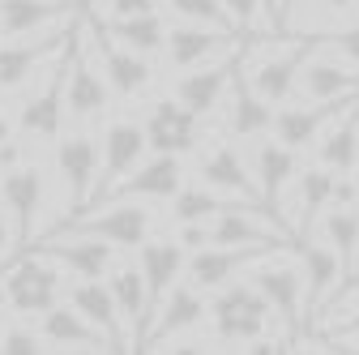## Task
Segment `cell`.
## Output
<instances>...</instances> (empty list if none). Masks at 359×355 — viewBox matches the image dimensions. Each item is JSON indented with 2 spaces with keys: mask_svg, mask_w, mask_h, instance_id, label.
<instances>
[{
  "mask_svg": "<svg viewBox=\"0 0 359 355\" xmlns=\"http://www.w3.org/2000/svg\"><path fill=\"white\" fill-rule=\"evenodd\" d=\"M269 321H274V308L269 300L252 287V283H227L214 300H210V326L214 338L227 347H248L257 338L269 334Z\"/></svg>",
  "mask_w": 359,
  "mask_h": 355,
  "instance_id": "6da1fadb",
  "label": "cell"
},
{
  "mask_svg": "<svg viewBox=\"0 0 359 355\" xmlns=\"http://www.w3.org/2000/svg\"><path fill=\"white\" fill-rule=\"evenodd\" d=\"M0 279H5V295L18 317H43L52 304H60V265L48 253L22 248V257L9 261Z\"/></svg>",
  "mask_w": 359,
  "mask_h": 355,
  "instance_id": "7a4b0ae2",
  "label": "cell"
},
{
  "mask_svg": "<svg viewBox=\"0 0 359 355\" xmlns=\"http://www.w3.org/2000/svg\"><path fill=\"white\" fill-rule=\"evenodd\" d=\"M317 52V39H295V43H269V48H257L252 60L244 65L248 81H252V91L269 103H287L295 91H299V73H304V60Z\"/></svg>",
  "mask_w": 359,
  "mask_h": 355,
  "instance_id": "3957f363",
  "label": "cell"
},
{
  "mask_svg": "<svg viewBox=\"0 0 359 355\" xmlns=\"http://www.w3.org/2000/svg\"><path fill=\"white\" fill-rule=\"evenodd\" d=\"M77 30H81V22L65 18V22H52V26H43V30L9 39L5 48H0V91H18L26 77H34V69H39L43 56H56V52L69 48V43L77 39Z\"/></svg>",
  "mask_w": 359,
  "mask_h": 355,
  "instance_id": "277c9868",
  "label": "cell"
},
{
  "mask_svg": "<svg viewBox=\"0 0 359 355\" xmlns=\"http://www.w3.org/2000/svg\"><path fill=\"white\" fill-rule=\"evenodd\" d=\"M150 227H154V214L146 206H137L133 197H124L120 206H95V214H77V218H65L56 232L65 236H99L116 248H142L150 240Z\"/></svg>",
  "mask_w": 359,
  "mask_h": 355,
  "instance_id": "5b68a950",
  "label": "cell"
},
{
  "mask_svg": "<svg viewBox=\"0 0 359 355\" xmlns=\"http://www.w3.org/2000/svg\"><path fill=\"white\" fill-rule=\"evenodd\" d=\"M257 291L269 300V308H274V317L287 326V342L299 347L304 338V326H308V313H304V270H295L291 261H274V257H265V265L252 274Z\"/></svg>",
  "mask_w": 359,
  "mask_h": 355,
  "instance_id": "8992f818",
  "label": "cell"
},
{
  "mask_svg": "<svg viewBox=\"0 0 359 355\" xmlns=\"http://www.w3.org/2000/svg\"><path fill=\"white\" fill-rule=\"evenodd\" d=\"M274 253H283V248H274V244H205V248L189 253L184 279L197 291H218V287H227L244 265L265 261V257H274Z\"/></svg>",
  "mask_w": 359,
  "mask_h": 355,
  "instance_id": "52a82bcc",
  "label": "cell"
},
{
  "mask_svg": "<svg viewBox=\"0 0 359 355\" xmlns=\"http://www.w3.org/2000/svg\"><path fill=\"white\" fill-rule=\"evenodd\" d=\"M90 39H95V48H99V60H103V73H107V86H111L116 99H137L154 81V69L146 65V56L124 48L99 18H90Z\"/></svg>",
  "mask_w": 359,
  "mask_h": 355,
  "instance_id": "ba28073f",
  "label": "cell"
},
{
  "mask_svg": "<svg viewBox=\"0 0 359 355\" xmlns=\"http://www.w3.org/2000/svg\"><path fill=\"white\" fill-rule=\"evenodd\" d=\"M86 30H77L73 48H69V81H65V107L73 120H99L111 103V86L107 73H99V65L90 60V52L81 48Z\"/></svg>",
  "mask_w": 359,
  "mask_h": 355,
  "instance_id": "9c48e42d",
  "label": "cell"
},
{
  "mask_svg": "<svg viewBox=\"0 0 359 355\" xmlns=\"http://www.w3.org/2000/svg\"><path fill=\"white\" fill-rule=\"evenodd\" d=\"M99 171H103V159H99L95 138L73 133V138L56 142V175H60V185L69 193V210H81L86 201H95Z\"/></svg>",
  "mask_w": 359,
  "mask_h": 355,
  "instance_id": "30bf717a",
  "label": "cell"
},
{
  "mask_svg": "<svg viewBox=\"0 0 359 355\" xmlns=\"http://www.w3.org/2000/svg\"><path fill=\"white\" fill-rule=\"evenodd\" d=\"M355 99H359V95H342V99H308V107H304V103H299V107H283V112H274V138L299 154V150H308V146H317L321 133H325Z\"/></svg>",
  "mask_w": 359,
  "mask_h": 355,
  "instance_id": "8fae6325",
  "label": "cell"
},
{
  "mask_svg": "<svg viewBox=\"0 0 359 355\" xmlns=\"http://www.w3.org/2000/svg\"><path fill=\"white\" fill-rule=\"evenodd\" d=\"M240 60H244V52H240V43H236V52H222L218 60H205L197 69H184V77L175 81V99L184 103V107H193L197 116H210L222 103V95L231 91Z\"/></svg>",
  "mask_w": 359,
  "mask_h": 355,
  "instance_id": "7c38bea8",
  "label": "cell"
},
{
  "mask_svg": "<svg viewBox=\"0 0 359 355\" xmlns=\"http://www.w3.org/2000/svg\"><path fill=\"white\" fill-rule=\"evenodd\" d=\"M107 287H111L116 308H120V321H124V334H128V351H146L154 317H150V291H146L142 265H111Z\"/></svg>",
  "mask_w": 359,
  "mask_h": 355,
  "instance_id": "4fadbf2b",
  "label": "cell"
},
{
  "mask_svg": "<svg viewBox=\"0 0 359 355\" xmlns=\"http://www.w3.org/2000/svg\"><path fill=\"white\" fill-rule=\"evenodd\" d=\"M0 210L13 218V232L18 244H30V232L39 223V210H43V171L34 163H18L5 167V180H0Z\"/></svg>",
  "mask_w": 359,
  "mask_h": 355,
  "instance_id": "5bb4252c",
  "label": "cell"
},
{
  "mask_svg": "<svg viewBox=\"0 0 359 355\" xmlns=\"http://www.w3.org/2000/svg\"><path fill=\"white\" fill-rule=\"evenodd\" d=\"M69 48H73V43H69ZM69 48H65V56L56 60L48 86H43L39 95H30V99L22 103V112H18V128L26 133V138H34V142H56V138H60V120H65V81H69Z\"/></svg>",
  "mask_w": 359,
  "mask_h": 355,
  "instance_id": "9a60e30c",
  "label": "cell"
},
{
  "mask_svg": "<svg viewBox=\"0 0 359 355\" xmlns=\"http://www.w3.org/2000/svg\"><path fill=\"white\" fill-rule=\"evenodd\" d=\"M150 142H146V124L137 120H111L103 133V171H99V189L95 201H103L111 193V185H120L124 175L146 159Z\"/></svg>",
  "mask_w": 359,
  "mask_h": 355,
  "instance_id": "2e32d148",
  "label": "cell"
},
{
  "mask_svg": "<svg viewBox=\"0 0 359 355\" xmlns=\"http://www.w3.org/2000/svg\"><path fill=\"white\" fill-rule=\"evenodd\" d=\"M26 248L48 253L60 270H69L73 279H103L111 270V248L116 244H107L99 236H65V232H56L48 240H39V244H26Z\"/></svg>",
  "mask_w": 359,
  "mask_h": 355,
  "instance_id": "e0dca14e",
  "label": "cell"
},
{
  "mask_svg": "<svg viewBox=\"0 0 359 355\" xmlns=\"http://www.w3.org/2000/svg\"><path fill=\"white\" fill-rule=\"evenodd\" d=\"M142 274H146V291H150V317L163 313L167 295L175 291V283H184V270H189V248L180 244L175 236L171 240H146L142 248Z\"/></svg>",
  "mask_w": 359,
  "mask_h": 355,
  "instance_id": "ac0fdd59",
  "label": "cell"
},
{
  "mask_svg": "<svg viewBox=\"0 0 359 355\" xmlns=\"http://www.w3.org/2000/svg\"><path fill=\"white\" fill-rule=\"evenodd\" d=\"M299 261H304V313H317V308L334 295H342V279H346V265L338 257V248L330 240H299Z\"/></svg>",
  "mask_w": 359,
  "mask_h": 355,
  "instance_id": "d6986e66",
  "label": "cell"
},
{
  "mask_svg": "<svg viewBox=\"0 0 359 355\" xmlns=\"http://www.w3.org/2000/svg\"><path fill=\"white\" fill-rule=\"evenodd\" d=\"M146 142L154 154H193L197 150V112L180 99H158L146 116Z\"/></svg>",
  "mask_w": 359,
  "mask_h": 355,
  "instance_id": "ffe728a7",
  "label": "cell"
},
{
  "mask_svg": "<svg viewBox=\"0 0 359 355\" xmlns=\"http://www.w3.org/2000/svg\"><path fill=\"white\" fill-rule=\"evenodd\" d=\"M39 334L56 351H111L107 334L73 304H52L48 313L39 317Z\"/></svg>",
  "mask_w": 359,
  "mask_h": 355,
  "instance_id": "44dd1931",
  "label": "cell"
},
{
  "mask_svg": "<svg viewBox=\"0 0 359 355\" xmlns=\"http://www.w3.org/2000/svg\"><path fill=\"white\" fill-rule=\"evenodd\" d=\"M180 189H184V167H180V154H154V159H142V163L116 185V197L175 201Z\"/></svg>",
  "mask_w": 359,
  "mask_h": 355,
  "instance_id": "7402d4cb",
  "label": "cell"
},
{
  "mask_svg": "<svg viewBox=\"0 0 359 355\" xmlns=\"http://www.w3.org/2000/svg\"><path fill=\"white\" fill-rule=\"evenodd\" d=\"M295 171H299L295 150L283 146L278 138L252 146V175H257V185H261V201L269 206V214H274L283 227H287V218H283V210H278V197H283V189H287V180H291ZM287 232H291V227H287ZM291 236H295V232H291Z\"/></svg>",
  "mask_w": 359,
  "mask_h": 355,
  "instance_id": "603a6c76",
  "label": "cell"
},
{
  "mask_svg": "<svg viewBox=\"0 0 359 355\" xmlns=\"http://www.w3.org/2000/svg\"><path fill=\"white\" fill-rule=\"evenodd\" d=\"M222 52H231V30H214V26H197V22L167 30V60L180 73L197 69V65H205Z\"/></svg>",
  "mask_w": 359,
  "mask_h": 355,
  "instance_id": "cb8c5ba5",
  "label": "cell"
},
{
  "mask_svg": "<svg viewBox=\"0 0 359 355\" xmlns=\"http://www.w3.org/2000/svg\"><path fill=\"white\" fill-rule=\"evenodd\" d=\"M201 185L218 189V193H231L236 201H261V185H257V175L252 167H244V159L236 154V146H214L205 159H201ZM265 206V201H261ZM269 210V206H265Z\"/></svg>",
  "mask_w": 359,
  "mask_h": 355,
  "instance_id": "d4e9b609",
  "label": "cell"
},
{
  "mask_svg": "<svg viewBox=\"0 0 359 355\" xmlns=\"http://www.w3.org/2000/svg\"><path fill=\"white\" fill-rule=\"evenodd\" d=\"M69 304H73V308H81V313H86L90 321H95V326L107 334L111 351H128V334H124L120 308H116V295H111V287H107V283H99V279H77V283H73V291H69Z\"/></svg>",
  "mask_w": 359,
  "mask_h": 355,
  "instance_id": "484cf974",
  "label": "cell"
},
{
  "mask_svg": "<svg viewBox=\"0 0 359 355\" xmlns=\"http://www.w3.org/2000/svg\"><path fill=\"white\" fill-rule=\"evenodd\" d=\"M227 128L236 138H265L274 128V103L261 99L252 91V81L244 73V60L236 69V81H231V112H227Z\"/></svg>",
  "mask_w": 359,
  "mask_h": 355,
  "instance_id": "4316f807",
  "label": "cell"
},
{
  "mask_svg": "<svg viewBox=\"0 0 359 355\" xmlns=\"http://www.w3.org/2000/svg\"><path fill=\"white\" fill-rule=\"evenodd\" d=\"M210 317V304H205V291H197L189 279L184 283H175V291L167 295V304H163V317H158V326L150 330V338H146V347L154 351L163 338H171V334H184V330H197L201 321Z\"/></svg>",
  "mask_w": 359,
  "mask_h": 355,
  "instance_id": "83f0119b",
  "label": "cell"
},
{
  "mask_svg": "<svg viewBox=\"0 0 359 355\" xmlns=\"http://www.w3.org/2000/svg\"><path fill=\"white\" fill-rule=\"evenodd\" d=\"M73 5L77 0H0V34L18 39L52 22H65L73 18Z\"/></svg>",
  "mask_w": 359,
  "mask_h": 355,
  "instance_id": "f1b7e54d",
  "label": "cell"
},
{
  "mask_svg": "<svg viewBox=\"0 0 359 355\" xmlns=\"http://www.w3.org/2000/svg\"><path fill=\"white\" fill-rule=\"evenodd\" d=\"M299 91L304 99H342V95H359V73L351 65H338L330 56H308L304 73H299Z\"/></svg>",
  "mask_w": 359,
  "mask_h": 355,
  "instance_id": "f546056e",
  "label": "cell"
},
{
  "mask_svg": "<svg viewBox=\"0 0 359 355\" xmlns=\"http://www.w3.org/2000/svg\"><path fill=\"white\" fill-rule=\"evenodd\" d=\"M317 159L334 171H355L359 167V99L330 124V133L317 146Z\"/></svg>",
  "mask_w": 359,
  "mask_h": 355,
  "instance_id": "4dcf8cb0",
  "label": "cell"
},
{
  "mask_svg": "<svg viewBox=\"0 0 359 355\" xmlns=\"http://www.w3.org/2000/svg\"><path fill=\"white\" fill-rule=\"evenodd\" d=\"M334 180H338V171L317 163V167H304L299 175V193H295V236L304 240L308 227H312V218H317L321 210H330L334 201Z\"/></svg>",
  "mask_w": 359,
  "mask_h": 355,
  "instance_id": "1f68e13d",
  "label": "cell"
},
{
  "mask_svg": "<svg viewBox=\"0 0 359 355\" xmlns=\"http://www.w3.org/2000/svg\"><path fill=\"white\" fill-rule=\"evenodd\" d=\"M107 30L124 43V48L142 52V56H154V52H167V26L158 13H133V18H111Z\"/></svg>",
  "mask_w": 359,
  "mask_h": 355,
  "instance_id": "d6a6232c",
  "label": "cell"
},
{
  "mask_svg": "<svg viewBox=\"0 0 359 355\" xmlns=\"http://www.w3.org/2000/svg\"><path fill=\"white\" fill-rule=\"evenodd\" d=\"M321 236L338 248L346 274L359 270V206H330L321 214Z\"/></svg>",
  "mask_w": 359,
  "mask_h": 355,
  "instance_id": "836d02e7",
  "label": "cell"
},
{
  "mask_svg": "<svg viewBox=\"0 0 359 355\" xmlns=\"http://www.w3.org/2000/svg\"><path fill=\"white\" fill-rule=\"evenodd\" d=\"M227 210V201L218 197V189L201 185V189H180L175 201H171V218L175 223H210Z\"/></svg>",
  "mask_w": 359,
  "mask_h": 355,
  "instance_id": "e575fe53",
  "label": "cell"
},
{
  "mask_svg": "<svg viewBox=\"0 0 359 355\" xmlns=\"http://www.w3.org/2000/svg\"><path fill=\"white\" fill-rule=\"evenodd\" d=\"M167 5H171L175 18H184V22L214 26V30H231V34H236L231 13H227V5H222V0H167Z\"/></svg>",
  "mask_w": 359,
  "mask_h": 355,
  "instance_id": "d590c367",
  "label": "cell"
},
{
  "mask_svg": "<svg viewBox=\"0 0 359 355\" xmlns=\"http://www.w3.org/2000/svg\"><path fill=\"white\" fill-rule=\"evenodd\" d=\"M0 351L5 355H34V351H48V338L30 326H9V330H0Z\"/></svg>",
  "mask_w": 359,
  "mask_h": 355,
  "instance_id": "8d00e7d4",
  "label": "cell"
},
{
  "mask_svg": "<svg viewBox=\"0 0 359 355\" xmlns=\"http://www.w3.org/2000/svg\"><path fill=\"white\" fill-rule=\"evenodd\" d=\"M222 5H227V13H231L236 34L240 30H252L261 22V13H269V0H222ZM269 26H274V13H269Z\"/></svg>",
  "mask_w": 359,
  "mask_h": 355,
  "instance_id": "74e56055",
  "label": "cell"
},
{
  "mask_svg": "<svg viewBox=\"0 0 359 355\" xmlns=\"http://www.w3.org/2000/svg\"><path fill=\"white\" fill-rule=\"evenodd\" d=\"M359 291V287H355ZM325 351H359V304L351 308V313L342 321H334L330 338H325Z\"/></svg>",
  "mask_w": 359,
  "mask_h": 355,
  "instance_id": "f35d334b",
  "label": "cell"
},
{
  "mask_svg": "<svg viewBox=\"0 0 359 355\" xmlns=\"http://www.w3.org/2000/svg\"><path fill=\"white\" fill-rule=\"evenodd\" d=\"M321 39H325V43H334V48H338L355 69H359V22H355V26H342V30H334V34H321Z\"/></svg>",
  "mask_w": 359,
  "mask_h": 355,
  "instance_id": "ab89813d",
  "label": "cell"
},
{
  "mask_svg": "<svg viewBox=\"0 0 359 355\" xmlns=\"http://www.w3.org/2000/svg\"><path fill=\"white\" fill-rule=\"evenodd\" d=\"M175 240L184 244L189 253H197V248L210 244V223H175Z\"/></svg>",
  "mask_w": 359,
  "mask_h": 355,
  "instance_id": "60d3db41",
  "label": "cell"
},
{
  "mask_svg": "<svg viewBox=\"0 0 359 355\" xmlns=\"http://www.w3.org/2000/svg\"><path fill=\"white\" fill-rule=\"evenodd\" d=\"M9 244H18V232H13V218L0 210V253H5Z\"/></svg>",
  "mask_w": 359,
  "mask_h": 355,
  "instance_id": "b9f144b4",
  "label": "cell"
},
{
  "mask_svg": "<svg viewBox=\"0 0 359 355\" xmlns=\"http://www.w3.org/2000/svg\"><path fill=\"white\" fill-rule=\"evenodd\" d=\"M295 9H299V0H278V30L291 22V13H295Z\"/></svg>",
  "mask_w": 359,
  "mask_h": 355,
  "instance_id": "7bdbcfd3",
  "label": "cell"
},
{
  "mask_svg": "<svg viewBox=\"0 0 359 355\" xmlns=\"http://www.w3.org/2000/svg\"><path fill=\"white\" fill-rule=\"evenodd\" d=\"M9 138H13V116H9L5 107H0V146H5Z\"/></svg>",
  "mask_w": 359,
  "mask_h": 355,
  "instance_id": "ee69618b",
  "label": "cell"
},
{
  "mask_svg": "<svg viewBox=\"0 0 359 355\" xmlns=\"http://www.w3.org/2000/svg\"><path fill=\"white\" fill-rule=\"evenodd\" d=\"M317 5H321V9H330V13H342V9H351V5H355V0H317Z\"/></svg>",
  "mask_w": 359,
  "mask_h": 355,
  "instance_id": "f6af8a7d",
  "label": "cell"
},
{
  "mask_svg": "<svg viewBox=\"0 0 359 355\" xmlns=\"http://www.w3.org/2000/svg\"><path fill=\"white\" fill-rule=\"evenodd\" d=\"M5 308H9V295H5V279H0V321H5Z\"/></svg>",
  "mask_w": 359,
  "mask_h": 355,
  "instance_id": "bcb514c9",
  "label": "cell"
},
{
  "mask_svg": "<svg viewBox=\"0 0 359 355\" xmlns=\"http://www.w3.org/2000/svg\"><path fill=\"white\" fill-rule=\"evenodd\" d=\"M0 180H5V171H0Z\"/></svg>",
  "mask_w": 359,
  "mask_h": 355,
  "instance_id": "7dc6e473",
  "label": "cell"
},
{
  "mask_svg": "<svg viewBox=\"0 0 359 355\" xmlns=\"http://www.w3.org/2000/svg\"><path fill=\"white\" fill-rule=\"evenodd\" d=\"M355 180H359V171H355Z\"/></svg>",
  "mask_w": 359,
  "mask_h": 355,
  "instance_id": "c3c4849f",
  "label": "cell"
},
{
  "mask_svg": "<svg viewBox=\"0 0 359 355\" xmlns=\"http://www.w3.org/2000/svg\"><path fill=\"white\" fill-rule=\"evenodd\" d=\"M355 287H359V283H355Z\"/></svg>",
  "mask_w": 359,
  "mask_h": 355,
  "instance_id": "681fc988",
  "label": "cell"
}]
</instances>
